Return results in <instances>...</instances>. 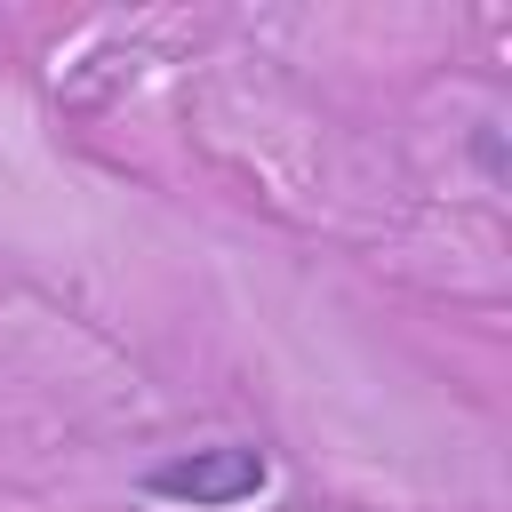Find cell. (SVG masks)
I'll list each match as a JSON object with an SVG mask.
<instances>
[{
  "instance_id": "obj_1",
  "label": "cell",
  "mask_w": 512,
  "mask_h": 512,
  "mask_svg": "<svg viewBox=\"0 0 512 512\" xmlns=\"http://www.w3.org/2000/svg\"><path fill=\"white\" fill-rule=\"evenodd\" d=\"M136 488L152 504H176V512H240L272 488V448L264 440H200V448L144 464Z\"/></svg>"
}]
</instances>
